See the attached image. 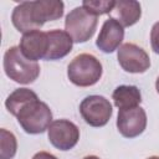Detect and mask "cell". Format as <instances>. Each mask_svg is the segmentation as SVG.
Listing matches in <instances>:
<instances>
[{
  "mask_svg": "<svg viewBox=\"0 0 159 159\" xmlns=\"http://www.w3.org/2000/svg\"><path fill=\"white\" fill-rule=\"evenodd\" d=\"M148 159H159V157H155V155H154V157H149Z\"/></svg>",
  "mask_w": 159,
  "mask_h": 159,
  "instance_id": "obj_22",
  "label": "cell"
},
{
  "mask_svg": "<svg viewBox=\"0 0 159 159\" xmlns=\"http://www.w3.org/2000/svg\"><path fill=\"white\" fill-rule=\"evenodd\" d=\"M47 37H48V50L45 60L47 61L60 60L71 52L73 40L66 31L51 30L47 31Z\"/></svg>",
  "mask_w": 159,
  "mask_h": 159,
  "instance_id": "obj_12",
  "label": "cell"
},
{
  "mask_svg": "<svg viewBox=\"0 0 159 159\" xmlns=\"http://www.w3.org/2000/svg\"><path fill=\"white\" fill-rule=\"evenodd\" d=\"M47 135L50 143L55 148L60 150H70L78 143L80 129L75 123L67 119H57L48 127Z\"/></svg>",
  "mask_w": 159,
  "mask_h": 159,
  "instance_id": "obj_6",
  "label": "cell"
},
{
  "mask_svg": "<svg viewBox=\"0 0 159 159\" xmlns=\"http://www.w3.org/2000/svg\"><path fill=\"white\" fill-rule=\"evenodd\" d=\"M32 159H57L53 154H51V153H47V152H39V153H36L34 157H32Z\"/></svg>",
  "mask_w": 159,
  "mask_h": 159,
  "instance_id": "obj_19",
  "label": "cell"
},
{
  "mask_svg": "<svg viewBox=\"0 0 159 159\" xmlns=\"http://www.w3.org/2000/svg\"><path fill=\"white\" fill-rule=\"evenodd\" d=\"M142 16L140 4L134 0H119L114 2L111 17L119 22L123 27L132 26L139 21Z\"/></svg>",
  "mask_w": 159,
  "mask_h": 159,
  "instance_id": "obj_13",
  "label": "cell"
},
{
  "mask_svg": "<svg viewBox=\"0 0 159 159\" xmlns=\"http://www.w3.org/2000/svg\"><path fill=\"white\" fill-rule=\"evenodd\" d=\"M147 127V114L142 107L119 109L117 117V128L125 138H135L144 132Z\"/></svg>",
  "mask_w": 159,
  "mask_h": 159,
  "instance_id": "obj_8",
  "label": "cell"
},
{
  "mask_svg": "<svg viewBox=\"0 0 159 159\" xmlns=\"http://www.w3.org/2000/svg\"><path fill=\"white\" fill-rule=\"evenodd\" d=\"M19 124L29 134L43 133L52 123V112L50 107L39 98L25 104L16 116Z\"/></svg>",
  "mask_w": 159,
  "mask_h": 159,
  "instance_id": "obj_3",
  "label": "cell"
},
{
  "mask_svg": "<svg viewBox=\"0 0 159 159\" xmlns=\"http://www.w3.org/2000/svg\"><path fill=\"white\" fill-rule=\"evenodd\" d=\"M20 50L25 57L31 61H37L45 58L48 50V37L47 32L34 30L22 35L20 40Z\"/></svg>",
  "mask_w": 159,
  "mask_h": 159,
  "instance_id": "obj_10",
  "label": "cell"
},
{
  "mask_svg": "<svg viewBox=\"0 0 159 159\" xmlns=\"http://www.w3.org/2000/svg\"><path fill=\"white\" fill-rule=\"evenodd\" d=\"M83 159H99V158L96 157V155H88V157H84Z\"/></svg>",
  "mask_w": 159,
  "mask_h": 159,
  "instance_id": "obj_20",
  "label": "cell"
},
{
  "mask_svg": "<svg viewBox=\"0 0 159 159\" xmlns=\"http://www.w3.org/2000/svg\"><path fill=\"white\" fill-rule=\"evenodd\" d=\"M97 22V16L89 14L83 6H77L66 16L65 30L73 42H86L94 35Z\"/></svg>",
  "mask_w": 159,
  "mask_h": 159,
  "instance_id": "obj_4",
  "label": "cell"
},
{
  "mask_svg": "<svg viewBox=\"0 0 159 159\" xmlns=\"http://www.w3.org/2000/svg\"><path fill=\"white\" fill-rule=\"evenodd\" d=\"M150 45L155 53L159 55V21L155 22L150 31Z\"/></svg>",
  "mask_w": 159,
  "mask_h": 159,
  "instance_id": "obj_18",
  "label": "cell"
},
{
  "mask_svg": "<svg viewBox=\"0 0 159 159\" xmlns=\"http://www.w3.org/2000/svg\"><path fill=\"white\" fill-rule=\"evenodd\" d=\"M4 70L10 80L22 84L32 83L40 75L39 63L25 57L19 46H12L5 52Z\"/></svg>",
  "mask_w": 159,
  "mask_h": 159,
  "instance_id": "obj_1",
  "label": "cell"
},
{
  "mask_svg": "<svg viewBox=\"0 0 159 159\" xmlns=\"http://www.w3.org/2000/svg\"><path fill=\"white\" fill-rule=\"evenodd\" d=\"M37 94L29 89V88H17L15 89L5 101V106L7 108V111L12 114V116H17L19 111L25 106L29 102L34 101V99H37Z\"/></svg>",
  "mask_w": 159,
  "mask_h": 159,
  "instance_id": "obj_15",
  "label": "cell"
},
{
  "mask_svg": "<svg viewBox=\"0 0 159 159\" xmlns=\"http://www.w3.org/2000/svg\"><path fill=\"white\" fill-rule=\"evenodd\" d=\"M68 80L78 87H89L96 84L102 76V65L97 57L91 53H80L67 67Z\"/></svg>",
  "mask_w": 159,
  "mask_h": 159,
  "instance_id": "obj_2",
  "label": "cell"
},
{
  "mask_svg": "<svg viewBox=\"0 0 159 159\" xmlns=\"http://www.w3.org/2000/svg\"><path fill=\"white\" fill-rule=\"evenodd\" d=\"M123 37H124L123 26L119 22H117L114 19L109 17L108 20L104 21L99 31V35L96 40V45L101 51L106 53H111L119 47L120 42L123 41Z\"/></svg>",
  "mask_w": 159,
  "mask_h": 159,
  "instance_id": "obj_11",
  "label": "cell"
},
{
  "mask_svg": "<svg viewBox=\"0 0 159 159\" xmlns=\"http://www.w3.org/2000/svg\"><path fill=\"white\" fill-rule=\"evenodd\" d=\"M0 159H12L17 149V142L15 135L4 128L0 130Z\"/></svg>",
  "mask_w": 159,
  "mask_h": 159,
  "instance_id": "obj_16",
  "label": "cell"
},
{
  "mask_svg": "<svg viewBox=\"0 0 159 159\" xmlns=\"http://www.w3.org/2000/svg\"><path fill=\"white\" fill-rule=\"evenodd\" d=\"M117 58L120 67L129 73H143L150 67L149 55L132 42L123 43L119 47Z\"/></svg>",
  "mask_w": 159,
  "mask_h": 159,
  "instance_id": "obj_7",
  "label": "cell"
},
{
  "mask_svg": "<svg viewBox=\"0 0 159 159\" xmlns=\"http://www.w3.org/2000/svg\"><path fill=\"white\" fill-rule=\"evenodd\" d=\"M113 0H84L82 2V6L92 15L98 16V15H104V14H111L113 6H114Z\"/></svg>",
  "mask_w": 159,
  "mask_h": 159,
  "instance_id": "obj_17",
  "label": "cell"
},
{
  "mask_svg": "<svg viewBox=\"0 0 159 159\" xmlns=\"http://www.w3.org/2000/svg\"><path fill=\"white\" fill-rule=\"evenodd\" d=\"M155 88H157V92L159 93V77L157 78V82H155Z\"/></svg>",
  "mask_w": 159,
  "mask_h": 159,
  "instance_id": "obj_21",
  "label": "cell"
},
{
  "mask_svg": "<svg viewBox=\"0 0 159 159\" xmlns=\"http://www.w3.org/2000/svg\"><path fill=\"white\" fill-rule=\"evenodd\" d=\"M114 104L119 109L134 108L138 107L142 102V94L138 87L135 86H118L112 94Z\"/></svg>",
  "mask_w": 159,
  "mask_h": 159,
  "instance_id": "obj_14",
  "label": "cell"
},
{
  "mask_svg": "<svg viewBox=\"0 0 159 159\" xmlns=\"http://www.w3.org/2000/svg\"><path fill=\"white\" fill-rule=\"evenodd\" d=\"M30 12L37 30L47 21H55L63 15V2L61 0H36L29 1Z\"/></svg>",
  "mask_w": 159,
  "mask_h": 159,
  "instance_id": "obj_9",
  "label": "cell"
},
{
  "mask_svg": "<svg viewBox=\"0 0 159 159\" xmlns=\"http://www.w3.org/2000/svg\"><path fill=\"white\" fill-rule=\"evenodd\" d=\"M80 113L92 127H103L112 117V104L103 96H88L80 104Z\"/></svg>",
  "mask_w": 159,
  "mask_h": 159,
  "instance_id": "obj_5",
  "label": "cell"
}]
</instances>
